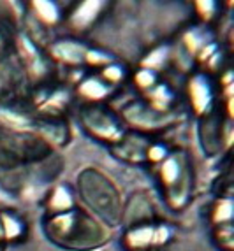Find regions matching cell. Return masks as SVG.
<instances>
[{"label": "cell", "mask_w": 234, "mask_h": 251, "mask_svg": "<svg viewBox=\"0 0 234 251\" xmlns=\"http://www.w3.org/2000/svg\"><path fill=\"white\" fill-rule=\"evenodd\" d=\"M190 99H192L194 107L203 113L209 107V102H211V88H209V83L205 75H196L190 83Z\"/></svg>", "instance_id": "obj_1"}, {"label": "cell", "mask_w": 234, "mask_h": 251, "mask_svg": "<svg viewBox=\"0 0 234 251\" xmlns=\"http://www.w3.org/2000/svg\"><path fill=\"white\" fill-rule=\"evenodd\" d=\"M100 7H102V2H99V0H87L72 13L71 23L76 28H85L97 18Z\"/></svg>", "instance_id": "obj_2"}, {"label": "cell", "mask_w": 234, "mask_h": 251, "mask_svg": "<svg viewBox=\"0 0 234 251\" xmlns=\"http://www.w3.org/2000/svg\"><path fill=\"white\" fill-rule=\"evenodd\" d=\"M33 9H35V14L41 18L44 23H57L58 21V7L53 4V2H48V0H39V2H33Z\"/></svg>", "instance_id": "obj_3"}, {"label": "cell", "mask_w": 234, "mask_h": 251, "mask_svg": "<svg viewBox=\"0 0 234 251\" xmlns=\"http://www.w3.org/2000/svg\"><path fill=\"white\" fill-rule=\"evenodd\" d=\"M80 92L88 99H102L104 95H108L109 88L99 79H87L80 86Z\"/></svg>", "instance_id": "obj_4"}, {"label": "cell", "mask_w": 234, "mask_h": 251, "mask_svg": "<svg viewBox=\"0 0 234 251\" xmlns=\"http://www.w3.org/2000/svg\"><path fill=\"white\" fill-rule=\"evenodd\" d=\"M127 241H129V244L132 248L146 246V244H150L151 241H155V230L153 228H148V226H145V228H138V230L130 232L129 237H127Z\"/></svg>", "instance_id": "obj_5"}, {"label": "cell", "mask_w": 234, "mask_h": 251, "mask_svg": "<svg viewBox=\"0 0 234 251\" xmlns=\"http://www.w3.org/2000/svg\"><path fill=\"white\" fill-rule=\"evenodd\" d=\"M51 205H53V209H69L72 205L71 193L65 188H57V192L53 193V199H51Z\"/></svg>", "instance_id": "obj_6"}, {"label": "cell", "mask_w": 234, "mask_h": 251, "mask_svg": "<svg viewBox=\"0 0 234 251\" xmlns=\"http://www.w3.org/2000/svg\"><path fill=\"white\" fill-rule=\"evenodd\" d=\"M231 216H233V202L222 201L215 209V220L217 222H229Z\"/></svg>", "instance_id": "obj_7"}, {"label": "cell", "mask_w": 234, "mask_h": 251, "mask_svg": "<svg viewBox=\"0 0 234 251\" xmlns=\"http://www.w3.org/2000/svg\"><path fill=\"white\" fill-rule=\"evenodd\" d=\"M178 172H180V169H178V163H176V160L169 158L162 165V177L166 179V183H173V181L178 177Z\"/></svg>", "instance_id": "obj_8"}, {"label": "cell", "mask_w": 234, "mask_h": 251, "mask_svg": "<svg viewBox=\"0 0 234 251\" xmlns=\"http://www.w3.org/2000/svg\"><path fill=\"white\" fill-rule=\"evenodd\" d=\"M4 226L7 237H16L21 232V223L18 220H14L13 216H4Z\"/></svg>", "instance_id": "obj_9"}, {"label": "cell", "mask_w": 234, "mask_h": 251, "mask_svg": "<svg viewBox=\"0 0 234 251\" xmlns=\"http://www.w3.org/2000/svg\"><path fill=\"white\" fill-rule=\"evenodd\" d=\"M164 58H166V50H159V51H155V53H151L150 56H148L146 62H145V65L150 63V67H157V65L162 63Z\"/></svg>", "instance_id": "obj_10"}, {"label": "cell", "mask_w": 234, "mask_h": 251, "mask_svg": "<svg viewBox=\"0 0 234 251\" xmlns=\"http://www.w3.org/2000/svg\"><path fill=\"white\" fill-rule=\"evenodd\" d=\"M104 75L109 81H118L123 77V71H121L120 67H117V65H109V67L104 71Z\"/></svg>", "instance_id": "obj_11"}, {"label": "cell", "mask_w": 234, "mask_h": 251, "mask_svg": "<svg viewBox=\"0 0 234 251\" xmlns=\"http://www.w3.org/2000/svg\"><path fill=\"white\" fill-rule=\"evenodd\" d=\"M197 7L201 9V14L205 18H209L215 11V2H197Z\"/></svg>", "instance_id": "obj_12"}, {"label": "cell", "mask_w": 234, "mask_h": 251, "mask_svg": "<svg viewBox=\"0 0 234 251\" xmlns=\"http://www.w3.org/2000/svg\"><path fill=\"white\" fill-rule=\"evenodd\" d=\"M138 79H139V84L146 86V84H151V81H153V74H151L150 71H143L138 74Z\"/></svg>", "instance_id": "obj_13"}, {"label": "cell", "mask_w": 234, "mask_h": 251, "mask_svg": "<svg viewBox=\"0 0 234 251\" xmlns=\"http://www.w3.org/2000/svg\"><path fill=\"white\" fill-rule=\"evenodd\" d=\"M155 153H151V158H155V160H159L160 156H164L166 155V150H162V148H155Z\"/></svg>", "instance_id": "obj_14"}]
</instances>
